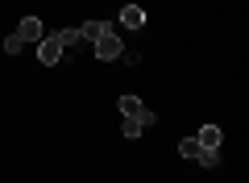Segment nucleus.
I'll list each match as a JSON object with an SVG mask.
<instances>
[{"instance_id":"obj_1","label":"nucleus","mask_w":249,"mask_h":183,"mask_svg":"<svg viewBox=\"0 0 249 183\" xmlns=\"http://www.w3.org/2000/svg\"><path fill=\"white\" fill-rule=\"evenodd\" d=\"M91 46H96V59H104V62H112V59H121V54H124V42L112 34V29H104Z\"/></svg>"},{"instance_id":"obj_2","label":"nucleus","mask_w":249,"mask_h":183,"mask_svg":"<svg viewBox=\"0 0 249 183\" xmlns=\"http://www.w3.org/2000/svg\"><path fill=\"white\" fill-rule=\"evenodd\" d=\"M121 117H133V121H142L145 129H150L154 121H158V117H154V113H150V108H145L137 96H121Z\"/></svg>"},{"instance_id":"obj_3","label":"nucleus","mask_w":249,"mask_h":183,"mask_svg":"<svg viewBox=\"0 0 249 183\" xmlns=\"http://www.w3.org/2000/svg\"><path fill=\"white\" fill-rule=\"evenodd\" d=\"M37 59H42V67H54V62L62 59V42H58V34H46L42 42H37Z\"/></svg>"},{"instance_id":"obj_4","label":"nucleus","mask_w":249,"mask_h":183,"mask_svg":"<svg viewBox=\"0 0 249 183\" xmlns=\"http://www.w3.org/2000/svg\"><path fill=\"white\" fill-rule=\"evenodd\" d=\"M17 38H21V42H42V38H46V29H42V21H37V17H21Z\"/></svg>"},{"instance_id":"obj_5","label":"nucleus","mask_w":249,"mask_h":183,"mask_svg":"<svg viewBox=\"0 0 249 183\" xmlns=\"http://www.w3.org/2000/svg\"><path fill=\"white\" fill-rule=\"evenodd\" d=\"M121 25L142 29V25H145V9H142V4H124V9H121Z\"/></svg>"},{"instance_id":"obj_6","label":"nucleus","mask_w":249,"mask_h":183,"mask_svg":"<svg viewBox=\"0 0 249 183\" xmlns=\"http://www.w3.org/2000/svg\"><path fill=\"white\" fill-rule=\"evenodd\" d=\"M199 146L204 150H220V142H224V133H220V125H204V129H199Z\"/></svg>"},{"instance_id":"obj_7","label":"nucleus","mask_w":249,"mask_h":183,"mask_svg":"<svg viewBox=\"0 0 249 183\" xmlns=\"http://www.w3.org/2000/svg\"><path fill=\"white\" fill-rule=\"evenodd\" d=\"M104 29H108L104 21H88V25H79V38H83V42H96V38L104 34Z\"/></svg>"},{"instance_id":"obj_8","label":"nucleus","mask_w":249,"mask_h":183,"mask_svg":"<svg viewBox=\"0 0 249 183\" xmlns=\"http://www.w3.org/2000/svg\"><path fill=\"white\" fill-rule=\"evenodd\" d=\"M178 154H183V158H199V154H204V146H199L196 138H183V142H178Z\"/></svg>"},{"instance_id":"obj_9","label":"nucleus","mask_w":249,"mask_h":183,"mask_svg":"<svg viewBox=\"0 0 249 183\" xmlns=\"http://www.w3.org/2000/svg\"><path fill=\"white\" fill-rule=\"evenodd\" d=\"M58 42H62V50H67V46H79L83 38H79V29H58Z\"/></svg>"},{"instance_id":"obj_10","label":"nucleus","mask_w":249,"mask_h":183,"mask_svg":"<svg viewBox=\"0 0 249 183\" xmlns=\"http://www.w3.org/2000/svg\"><path fill=\"white\" fill-rule=\"evenodd\" d=\"M196 163H199V166H220V150H204Z\"/></svg>"},{"instance_id":"obj_11","label":"nucleus","mask_w":249,"mask_h":183,"mask_svg":"<svg viewBox=\"0 0 249 183\" xmlns=\"http://www.w3.org/2000/svg\"><path fill=\"white\" fill-rule=\"evenodd\" d=\"M145 125L142 121H133V117H124V138H137V133H142Z\"/></svg>"},{"instance_id":"obj_12","label":"nucleus","mask_w":249,"mask_h":183,"mask_svg":"<svg viewBox=\"0 0 249 183\" xmlns=\"http://www.w3.org/2000/svg\"><path fill=\"white\" fill-rule=\"evenodd\" d=\"M21 46H25V42H21V38H17V34H9V38H4V54H17V50H21Z\"/></svg>"}]
</instances>
